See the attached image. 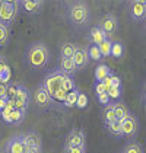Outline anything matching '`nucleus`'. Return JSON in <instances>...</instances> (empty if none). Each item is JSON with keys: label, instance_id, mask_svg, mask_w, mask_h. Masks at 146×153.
Returning a JSON list of instances; mask_svg holds the SVG:
<instances>
[{"label": "nucleus", "instance_id": "nucleus-1", "mask_svg": "<svg viewBox=\"0 0 146 153\" xmlns=\"http://www.w3.org/2000/svg\"><path fill=\"white\" fill-rule=\"evenodd\" d=\"M26 60L32 69H44L50 61V50L44 42H34L26 51Z\"/></svg>", "mask_w": 146, "mask_h": 153}, {"label": "nucleus", "instance_id": "nucleus-2", "mask_svg": "<svg viewBox=\"0 0 146 153\" xmlns=\"http://www.w3.org/2000/svg\"><path fill=\"white\" fill-rule=\"evenodd\" d=\"M69 21L72 25L83 26L89 21V7L85 1H74L69 7Z\"/></svg>", "mask_w": 146, "mask_h": 153}, {"label": "nucleus", "instance_id": "nucleus-3", "mask_svg": "<svg viewBox=\"0 0 146 153\" xmlns=\"http://www.w3.org/2000/svg\"><path fill=\"white\" fill-rule=\"evenodd\" d=\"M19 1H10V0H0V24L10 25L15 22L19 13Z\"/></svg>", "mask_w": 146, "mask_h": 153}, {"label": "nucleus", "instance_id": "nucleus-4", "mask_svg": "<svg viewBox=\"0 0 146 153\" xmlns=\"http://www.w3.org/2000/svg\"><path fill=\"white\" fill-rule=\"evenodd\" d=\"M63 77H64V73H63L60 69H56V70L50 71L48 74L44 77V80H42L41 85H42V86H44V89L51 95V98H53V95L56 94V92L61 88Z\"/></svg>", "mask_w": 146, "mask_h": 153}, {"label": "nucleus", "instance_id": "nucleus-5", "mask_svg": "<svg viewBox=\"0 0 146 153\" xmlns=\"http://www.w3.org/2000/svg\"><path fill=\"white\" fill-rule=\"evenodd\" d=\"M86 144V136L85 131L82 128H74L72 130L64 141V150H69L72 147H85Z\"/></svg>", "mask_w": 146, "mask_h": 153}, {"label": "nucleus", "instance_id": "nucleus-6", "mask_svg": "<svg viewBox=\"0 0 146 153\" xmlns=\"http://www.w3.org/2000/svg\"><path fill=\"white\" fill-rule=\"evenodd\" d=\"M130 18L136 22L146 21V0H132L129 1Z\"/></svg>", "mask_w": 146, "mask_h": 153}, {"label": "nucleus", "instance_id": "nucleus-7", "mask_svg": "<svg viewBox=\"0 0 146 153\" xmlns=\"http://www.w3.org/2000/svg\"><path fill=\"white\" fill-rule=\"evenodd\" d=\"M32 101H34V104L38 108H50L51 104H53L51 95L44 89L42 85H38L36 86V89L34 91V94H32Z\"/></svg>", "mask_w": 146, "mask_h": 153}, {"label": "nucleus", "instance_id": "nucleus-8", "mask_svg": "<svg viewBox=\"0 0 146 153\" xmlns=\"http://www.w3.org/2000/svg\"><path fill=\"white\" fill-rule=\"evenodd\" d=\"M29 99H31V94L28 91V88L24 85H19L18 88V92L13 98V102H15V108L16 109H24L26 111V108L29 105Z\"/></svg>", "mask_w": 146, "mask_h": 153}, {"label": "nucleus", "instance_id": "nucleus-9", "mask_svg": "<svg viewBox=\"0 0 146 153\" xmlns=\"http://www.w3.org/2000/svg\"><path fill=\"white\" fill-rule=\"evenodd\" d=\"M99 28L104 31V34L107 36H111L112 34H115L117 29H118V21H117V18H115L112 13H107V15L101 19Z\"/></svg>", "mask_w": 146, "mask_h": 153}, {"label": "nucleus", "instance_id": "nucleus-10", "mask_svg": "<svg viewBox=\"0 0 146 153\" xmlns=\"http://www.w3.org/2000/svg\"><path fill=\"white\" fill-rule=\"evenodd\" d=\"M73 63L76 66V70H83L86 66L89 64V54H88V48L86 47H82V45H77L76 47V51L73 54Z\"/></svg>", "mask_w": 146, "mask_h": 153}, {"label": "nucleus", "instance_id": "nucleus-11", "mask_svg": "<svg viewBox=\"0 0 146 153\" xmlns=\"http://www.w3.org/2000/svg\"><path fill=\"white\" fill-rule=\"evenodd\" d=\"M121 130H123V136L124 137H129V139L134 137L137 134V131H139V121H137V118L130 114L126 120L121 121Z\"/></svg>", "mask_w": 146, "mask_h": 153}, {"label": "nucleus", "instance_id": "nucleus-12", "mask_svg": "<svg viewBox=\"0 0 146 153\" xmlns=\"http://www.w3.org/2000/svg\"><path fill=\"white\" fill-rule=\"evenodd\" d=\"M26 146L24 141V134L13 136L6 144V153H25Z\"/></svg>", "mask_w": 146, "mask_h": 153}, {"label": "nucleus", "instance_id": "nucleus-13", "mask_svg": "<svg viewBox=\"0 0 146 153\" xmlns=\"http://www.w3.org/2000/svg\"><path fill=\"white\" fill-rule=\"evenodd\" d=\"M24 141H25V146H26V150H29V149H38V150H41L42 140H41V136L36 131H28V133H25Z\"/></svg>", "mask_w": 146, "mask_h": 153}, {"label": "nucleus", "instance_id": "nucleus-14", "mask_svg": "<svg viewBox=\"0 0 146 153\" xmlns=\"http://www.w3.org/2000/svg\"><path fill=\"white\" fill-rule=\"evenodd\" d=\"M19 4L24 7L25 12L35 15V13L41 12V9L44 6V1H41V0H24V1H19Z\"/></svg>", "mask_w": 146, "mask_h": 153}, {"label": "nucleus", "instance_id": "nucleus-15", "mask_svg": "<svg viewBox=\"0 0 146 153\" xmlns=\"http://www.w3.org/2000/svg\"><path fill=\"white\" fill-rule=\"evenodd\" d=\"M107 38H108V36L104 34V31L99 28V25L94 26V28L91 29V32H89V39H91V42H92L94 45H99V44H102Z\"/></svg>", "mask_w": 146, "mask_h": 153}, {"label": "nucleus", "instance_id": "nucleus-16", "mask_svg": "<svg viewBox=\"0 0 146 153\" xmlns=\"http://www.w3.org/2000/svg\"><path fill=\"white\" fill-rule=\"evenodd\" d=\"M114 114H115L117 121L121 123L123 120H126V118L130 115V111H129V108H127V105H126L124 102L118 101V102L114 104Z\"/></svg>", "mask_w": 146, "mask_h": 153}, {"label": "nucleus", "instance_id": "nucleus-17", "mask_svg": "<svg viewBox=\"0 0 146 153\" xmlns=\"http://www.w3.org/2000/svg\"><path fill=\"white\" fill-rule=\"evenodd\" d=\"M60 70L67 76H73L76 73V66L73 63V59H60Z\"/></svg>", "mask_w": 146, "mask_h": 153}, {"label": "nucleus", "instance_id": "nucleus-18", "mask_svg": "<svg viewBox=\"0 0 146 153\" xmlns=\"http://www.w3.org/2000/svg\"><path fill=\"white\" fill-rule=\"evenodd\" d=\"M110 74H112V71L110 69L107 64H99L97 66V69H95V79H97V82H102L104 79H107Z\"/></svg>", "mask_w": 146, "mask_h": 153}, {"label": "nucleus", "instance_id": "nucleus-19", "mask_svg": "<svg viewBox=\"0 0 146 153\" xmlns=\"http://www.w3.org/2000/svg\"><path fill=\"white\" fill-rule=\"evenodd\" d=\"M102 120H104L105 124H110V123L117 121L115 114H114V104H108L107 106L102 108Z\"/></svg>", "mask_w": 146, "mask_h": 153}, {"label": "nucleus", "instance_id": "nucleus-20", "mask_svg": "<svg viewBox=\"0 0 146 153\" xmlns=\"http://www.w3.org/2000/svg\"><path fill=\"white\" fill-rule=\"evenodd\" d=\"M76 44H73V42H64L60 48V56L61 59H72L73 54H74V51H76Z\"/></svg>", "mask_w": 146, "mask_h": 153}, {"label": "nucleus", "instance_id": "nucleus-21", "mask_svg": "<svg viewBox=\"0 0 146 153\" xmlns=\"http://www.w3.org/2000/svg\"><path fill=\"white\" fill-rule=\"evenodd\" d=\"M105 127L108 130V133L114 137H123V130H121V123L120 121H114V123H110L105 124Z\"/></svg>", "mask_w": 146, "mask_h": 153}, {"label": "nucleus", "instance_id": "nucleus-22", "mask_svg": "<svg viewBox=\"0 0 146 153\" xmlns=\"http://www.w3.org/2000/svg\"><path fill=\"white\" fill-rule=\"evenodd\" d=\"M9 38H10V28L7 25L0 24V47L7 45Z\"/></svg>", "mask_w": 146, "mask_h": 153}, {"label": "nucleus", "instance_id": "nucleus-23", "mask_svg": "<svg viewBox=\"0 0 146 153\" xmlns=\"http://www.w3.org/2000/svg\"><path fill=\"white\" fill-rule=\"evenodd\" d=\"M79 91L77 89H74L72 92H69L67 96H66V101H64V106H67V108H73V106H76V102H77V96H79Z\"/></svg>", "mask_w": 146, "mask_h": 153}, {"label": "nucleus", "instance_id": "nucleus-24", "mask_svg": "<svg viewBox=\"0 0 146 153\" xmlns=\"http://www.w3.org/2000/svg\"><path fill=\"white\" fill-rule=\"evenodd\" d=\"M99 47V51H101V56H102V59H105V57H110L111 56V47H112V41L107 38L102 44H99L98 45Z\"/></svg>", "mask_w": 146, "mask_h": 153}, {"label": "nucleus", "instance_id": "nucleus-25", "mask_svg": "<svg viewBox=\"0 0 146 153\" xmlns=\"http://www.w3.org/2000/svg\"><path fill=\"white\" fill-rule=\"evenodd\" d=\"M111 56H112L114 59H121L123 56H124V45H123L121 42H118V41L112 42V47H111Z\"/></svg>", "mask_w": 146, "mask_h": 153}, {"label": "nucleus", "instance_id": "nucleus-26", "mask_svg": "<svg viewBox=\"0 0 146 153\" xmlns=\"http://www.w3.org/2000/svg\"><path fill=\"white\" fill-rule=\"evenodd\" d=\"M61 89H64L67 94L76 89V85H74V80H73L72 76H67V74H64V77H63V82H61Z\"/></svg>", "mask_w": 146, "mask_h": 153}, {"label": "nucleus", "instance_id": "nucleus-27", "mask_svg": "<svg viewBox=\"0 0 146 153\" xmlns=\"http://www.w3.org/2000/svg\"><path fill=\"white\" fill-rule=\"evenodd\" d=\"M25 112L24 109H13V112L10 114V124H21L25 120Z\"/></svg>", "mask_w": 146, "mask_h": 153}, {"label": "nucleus", "instance_id": "nucleus-28", "mask_svg": "<svg viewBox=\"0 0 146 153\" xmlns=\"http://www.w3.org/2000/svg\"><path fill=\"white\" fill-rule=\"evenodd\" d=\"M88 54H89V59L94 60V61H99V60H102V56H101V51H99V47H98V45L91 44L89 48H88Z\"/></svg>", "mask_w": 146, "mask_h": 153}, {"label": "nucleus", "instance_id": "nucleus-29", "mask_svg": "<svg viewBox=\"0 0 146 153\" xmlns=\"http://www.w3.org/2000/svg\"><path fill=\"white\" fill-rule=\"evenodd\" d=\"M123 153H145V152H143V147H142L137 141H132V143H129V144L124 147Z\"/></svg>", "mask_w": 146, "mask_h": 153}, {"label": "nucleus", "instance_id": "nucleus-30", "mask_svg": "<svg viewBox=\"0 0 146 153\" xmlns=\"http://www.w3.org/2000/svg\"><path fill=\"white\" fill-rule=\"evenodd\" d=\"M107 94H108L110 99H112V101H117L118 102V99L121 98L123 95V88L121 86H115V88H111L107 91Z\"/></svg>", "mask_w": 146, "mask_h": 153}, {"label": "nucleus", "instance_id": "nucleus-31", "mask_svg": "<svg viewBox=\"0 0 146 153\" xmlns=\"http://www.w3.org/2000/svg\"><path fill=\"white\" fill-rule=\"evenodd\" d=\"M66 96H67V92L64 91V89H59L56 94L53 95V101H57V102H63L64 104V101H66Z\"/></svg>", "mask_w": 146, "mask_h": 153}, {"label": "nucleus", "instance_id": "nucleus-32", "mask_svg": "<svg viewBox=\"0 0 146 153\" xmlns=\"http://www.w3.org/2000/svg\"><path fill=\"white\" fill-rule=\"evenodd\" d=\"M19 85H21V83H10V85H7V98H9V99H13V98H15Z\"/></svg>", "mask_w": 146, "mask_h": 153}, {"label": "nucleus", "instance_id": "nucleus-33", "mask_svg": "<svg viewBox=\"0 0 146 153\" xmlns=\"http://www.w3.org/2000/svg\"><path fill=\"white\" fill-rule=\"evenodd\" d=\"M88 105V96H86L83 92H80L79 96H77V102H76V106L77 108H86Z\"/></svg>", "mask_w": 146, "mask_h": 153}, {"label": "nucleus", "instance_id": "nucleus-34", "mask_svg": "<svg viewBox=\"0 0 146 153\" xmlns=\"http://www.w3.org/2000/svg\"><path fill=\"white\" fill-rule=\"evenodd\" d=\"M97 98H98V101H99V104H101V105H104V106H107L110 102H111V99H110V96H108L107 92H105V94L98 95Z\"/></svg>", "mask_w": 146, "mask_h": 153}, {"label": "nucleus", "instance_id": "nucleus-35", "mask_svg": "<svg viewBox=\"0 0 146 153\" xmlns=\"http://www.w3.org/2000/svg\"><path fill=\"white\" fill-rule=\"evenodd\" d=\"M107 92V89H105V86H104V83L102 82H97L95 83V94L98 95H101V94H105Z\"/></svg>", "mask_w": 146, "mask_h": 153}, {"label": "nucleus", "instance_id": "nucleus-36", "mask_svg": "<svg viewBox=\"0 0 146 153\" xmlns=\"http://www.w3.org/2000/svg\"><path fill=\"white\" fill-rule=\"evenodd\" d=\"M0 98H7V83L0 82Z\"/></svg>", "mask_w": 146, "mask_h": 153}, {"label": "nucleus", "instance_id": "nucleus-37", "mask_svg": "<svg viewBox=\"0 0 146 153\" xmlns=\"http://www.w3.org/2000/svg\"><path fill=\"white\" fill-rule=\"evenodd\" d=\"M66 153H86V147H72L66 150Z\"/></svg>", "mask_w": 146, "mask_h": 153}, {"label": "nucleus", "instance_id": "nucleus-38", "mask_svg": "<svg viewBox=\"0 0 146 153\" xmlns=\"http://www.w3.org/2000/svg\"><path fill=\"white\" fill-rule=\"evenodd\" d=\"M7 101H9V98H0V112L4 109V106L7 105Z\"/></svg>", "mask_w": 146, "mask_h": 153}, {"label": "nucleus", "instance_id": "nucleus-39", "mask_svg": "<svg viewBox=\"0 0 146 153\" xmlns=\"http://www.w3.org/2000/svg\"><path fill=\"white\" fill-rule=\"evenodd\" d=\"M6 66V61H4V59H3V56L0 54V69H3Z\"/></svg>", "mask_w": 146, "mask_h": 153}, {"label": "nucleus", "instance_id": "nucleus-40", "mask_svg": "<svg viewBox=\"0 0 146 153\" xmlns=\"http://www.w3.org/2000/svg\"><path fill=\"white\" fill-rule=\"evenodd\" d=\"M25 153H41V150H38V149H29V150H26Z\"/></svg>", "mask_w": 146, "mask_h": 153}, {"label": "nucleus", "instance_id": "nucleus-41", "mask_svg": "<svg viewBox=\"0 0 146 153\" xmlns=\"http://www.w3.org/2000/svg\"><path fill=\"white\" fill-rule=\"evenodd\" d=\"M145 31H146V21H145Z\"/></svg>", "mask_w": 146, "mask_h": 153}, {"label": "nucleus", "instance_id": "nucleus-42", "mask_svg": "<svg viewBox=\"0 0 146 153\" xmlns=\"http://www.w3.org/2000/svg\"><path fill=\"white\" fill-rule=\"evenodd\" d=\"M145 94H146V88H145Z\"/></svg>", "mask_w": 146, "mask_h": 153}, {"label": "nucleus", "instance_id": "nucleus-43", "mask_svg": "<svg viewBox=\"0 0 146 153\" xmlns=\"http://www.w3.org/2000/svg\"><path fill=\"white\" fill-rule=\"evenodd\" d=\"M121 153H123V152H121Z\"/></svg>", "mask_w": 146, "mask_h": 153}]
</instances>
